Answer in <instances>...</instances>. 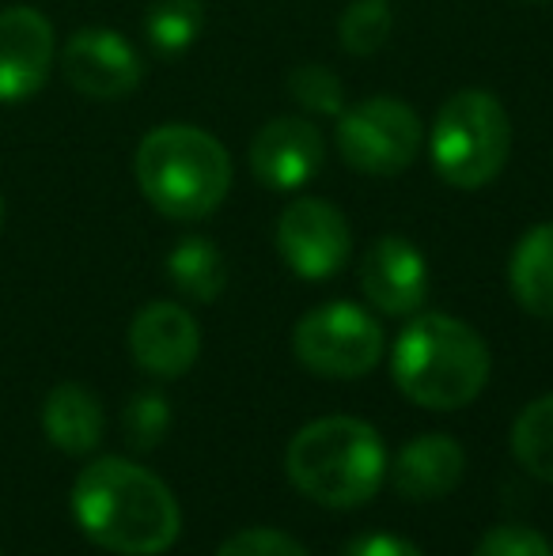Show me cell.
Masks as SVG:
<instances>
[{
	"label": "cell",
	"mask_w": 553,
	"mask_h": 556,
	"mask_svg": "<svg viewBox=\"0 0 553 556\" xmlns=\"http://www.w3.org/2000/svg\"><path fill=\"white\" fill-rule=\"evenodd\" d=\"M80 530L118 556H160L178 542L183 511L167 484L129 458H96L73 484Z\"/></svg>",
	"instance_id": "obj_1"
},
{
	"label": "cell",
	"mask_w": 553,
	"mask_h": 556,
	"mask_svg": "<svg viewBox=\"0 0 553 556\" xmlns=\"http://www.w3.org/2000/svg\"><path fill=\"white\" fill-rule=\"evenodd\" d=\"M489 344L455 315H417L391 352L394 387L420 409L455 413L470 405L489 382Z\"/></svg>",
	"instance_id": "obj_2"
},
{
	"label": "cell",
	"mask_w": 553,
	"mask_h": 556,
	"mask_svg": "<svg viewBox=\"0 0 553 556\" xmlns=\"http://www.w3.org/2000/svg\"><path fill=\"white\" fill-rule=\"evenodd\" d=\"M384 435L356 417H323L303 425L285 451V473L296 489L330 511L361 507L387 481Z\"/></svg>",
	"instance_id": "obj_3"
},
{
	"label": "cell",
	"mask_w": 553,
	"mask_h": 556,
	"mask_svg": "<svg viewBox=\"0 0 553 556\" xmlns=\"http://www.w3.org/2000/svg\"><path fill=\"white\" fill-rule=\"evenodd\" d=\"M134 175L144 201L171 220H205L231 190V155L198 125H160L137 144Z\"/></svg>",
	"instance_id": "obj_4"
},
{
	"label": "cell",
	"mask_w": 553,
	"mask_h": 556,
	"mask_svg": "<svg viewBox=\"0 0 553 556\" xmlns=\"http://www.w3.org/2000/svg\"><path fill=\"white\" fill-rule=\"evenodd\" d=\"M512 152V122L486 88H463L440 103L428 129L432 170L455 190H481L504 170Z\"/></svg>",
	"instance_id": "obj_5"
},
{
	"label": "cell",
	"mask_w": 553,
	"mask_h": 556,
	"mask_svg": "<svg viewBox=\"0 0 553 556\" xmlns=\"http://www.w3.org/2000/svg\"><path fill=\"white\" fill-rule=\"evenodd\" d=\"M334 144L353 170L391 178L417 160L420 144H425V125L414 106H406L402 99L372 96L338 114Z\"/></svg>",
	"instance_id": "obj_6"
},
{
	"label": "cell",
	"mask_w": 553,
	"mask_h": 556,
	"mask_svg": "<svg viewBox=\"0 0 553 556\" xmlns=\"http://www.w3.org/2000/svg\"><path fill=\"white\" fill-rule=\"evenodd\" d=\"M292 352L318 379H364L384 356V330L364 307L334 300L296 323Z\"/></svg>",
	"instance_id": "obj_7"
},
{
	"label": "cell",
	"mask_w": 553,
	"mask_h": 556,
	"mask_svg": "<svg viewBox=\"0 0 553 556\" xmlns=\"http://www.w3.org/2000/svg\"><path fill=\"white\" fill-rule=\"evenodd\" d=\"M277 254L300 280H330L353 254V231L338 205L300 198L277 220Z\"/></svg>",
	"instance_id": "obj_8"
},
{
	"label": "cell",
	"mask_w": 553,
	"mask_h": 556,
	"mask_svg": "<svg viewBox=\"0 0 553 556\" xmlns=\"http://www.w3.org/2000/svg\"><path fill=\"white\" fill-rule=\"evenodd\" d=\"M61 76L84 99H126L137 91L144 65L126 35L111 27H84L61 46Z\"/></svg>",
	"instance_id": "obj_9"
},
{
	"label": "cell",
	"mask_w": 553,
	"mask_h": 556,
	"mask_svg": "<svg viewBox=\"0 0 553 556\" xmlns=\"http://www.w3.org/2000/svg\"><path fill=\"white\" fill-rule=\"evenodd\" d=\"M58 61L53 23L38 8H0V103H27L46 88Z\"/></svg>",
	"instance_id": "obj_10"
},
{
	"label": "cell",
	"mask_w": 553,
	"mask_h": 556,
	"mask_svg": "<svg viewBox=\"0 0 553 556\" xmlns=\"http://www.w3.org/2000/svg\"><path fill=\"white\" fill-rule=\"evenodd\" d=\"M326 140L307 117H274L251 140V170L266 190H303L323 170Z\"/></svg>",
	"instance_id": "obj_11"
},
{
	"label": "cell",
	"mask_w": 553,
	"mask_h": 556,
	"mask_svg": "<svg viewBox=\"0 0 553 556\" xmlns=\"http://www.w3.org/2000/svg\"><path fill=\"white\" fill-rule=\"evenodd\" d=\"M364 300L391 318H414L428 300V262L402 235H384L361 262Z\"/></svg>",
	"instance_id": "obj_12"
},
{
	"label": "cell",
	"mask_w": 553,
	"mask_h": 556,
	"mask_svg": "<svg viewBox=\"0 0 553 556\" xmlns=\"http://www.w3.org/2000/svg\"><path fill=\"white\" fill-rule=\"evenodd\" d=\"M201 330L193 315L178 303H148L129 323V356L137 359L140 371L155 379H178L198 364Z\"/></svg>",
	"instance_id": "obj_13"
},
{
	"label": "cell",
	"mask_w": 553,
	"mask_h": 556,
	"mask_svg": "<svg viewBox=\"0 0 553 556\" xmlns=\"http://www.w3.org/2000/svg\"><path fill=\"white\" fill-rule=\"evenodd\" d=\"M463 473H466V451L448 432L414 435V440L387 462V477H391L394 492L414 500V504L443 500L448 492L458 489Z\"/></svg>",
	"instance_id": "obj_14"
},
{
	"label": "cell",
	"mask_w": 553,
	"mask_h": 556,
	"mask_svg": "<svg viewBox=\"0 0 553 556\" xmlns=\"http://www.w3.org/2000/svg\"><path fill=\"white\" fill-rule=\"evenodd\" d=\"M42 428L46 440L65 454H91L103 443V405L80 382H58V387L46 394L42 405Z\"/></svg>",
	"instance_id": "obj_15"
},
{
	"label": "cell",
	"mask_w": 553,
	"mask_h": 556,
	"mask_svg": "<svg viewBox=\"0 0 553 556\" xmlns=\"http://www.w3.org/2000/svg\"><path fill=\"white\" fill-rule=\"evenodd\" d=\"M508 285L527 315L553 323V220L535 224L516 242L508 262Z\"/></svg>",
	"instance_id": "obj_16"
},
{
	"label": "cell",
	"mask_w": 553,
	"mask_h": 556,
	"mask_svg": "<svg viewBox=\"0 0 553 556\" xmlns=\"http://www.w3.org/2000/svg\"><path fill=\"white\" fill-rule=\"evenodd\" d=\"M167 277L186 300L193 303H213L228 288V262H224L221 247L205 235H186L175 242L167 254Z\"/></svg>",
	"instance_id": "obj_17"
},
{
	"label": "cell",
	"mask_w": 553,
	"mask_h": 556,
	"mask_svg": "<svg viewBox=\"0 0 553 556\" xmlns=\"http://www.w3.org/2000/svg\"><path fill=\"white\" fill-rule=\"evenodd\" d=\"M205 27V4L201 0H155L144 15L148 46L163 58H178L198 42Z\"/></svg>",
	"instance_id": "obj_18"
},
{
	"label": "cell",
	"mask_w": 553,
	"mask_h": 556,
	"mask_svg": "<svg viewBox=\"0 0 553 556\" xmlns=\"http://www.w3.org/2000/svg\"><path fill=\"white\" fill-rule=\"evenodd\" d=\"M512 454L535 477L553 484V394L531 402L512 425Z\"/></svg>",
	"instance_id": "obj_19"
},
{
	"label": "cell",
	"mask_w": 553,
	"mask_h": 556,
	"mask_svg": "<svg viewBox=\"0 0 553 556\" xmlns=\"http://www.w3.org/2000/svg\"><path fill=\"white\" fill-rule=\"evenodd\" d=\"M394 30V12L387 0H353L338 20V46L353 58H372L384 50Z\"/></svg>",
	"instance_id": "obj_20"
},
{
	"label": "cell",
	"mask_w": 553,
	"mask_h": 556,
	"mask_svg": "<svg viewBox=\"0 0 553 556\" xmlns=\"http://www.w3.org/2000/svg\"><path fill=\"white\" fill-rule=\"evenodd\" d=\"M285 84H288L292 103L303 106L307 114L338 117L345 111V84H341L338 73H330L326 65H296Z\"/></svg>",
	"instance_id": "obj_21"
},
{
	"label": "cell",
	"mask_w": 553,
	"mask_h": 556,
	"mask_svg": "<svg viewBox=\"0 0 553 556\" xmlns=\"http://www.w3.org/2000/svg\"><path fill=\"white\" fill-rule=\"evenodd\" d=\"M122 432L134 451H155L171 432V405L163 394H137L122 413Z\"/></svg>",
	"instance_id": "obj_22"
},
{
	"label": "cell",
	"mask_w": 553,
	"mask_h": 556,
	"mask_svg": "<svg viewBox=\"0 0 553 556\" xmlns=\"http://www.w3.org/2000/svg\"><path fill=\"white\" fill-rule=\"evenodd\" d=\"M216 556H311V553L303 549L292 534H285V530L247 527V530H236V534L216 549Z\"/></svg>",
	"instance_id": "obj_23"
},
{
	"label": "cell",
	"mask_w": 553,
	"mask_h": 556,
	"mask_svg": "<svg viewBox=\"0 0 553 556\" xmlns=\"http://www.w3.org/2000/svg\"><path fill=\"white\" fill-rule=\"evenodd\" d=\"M474 556H553V545L531 527H493L481 534Z\"/></svg>",
	"instance_id": "obj_24"
},
{
	"label": "cell",
	"mask_w": 553,
	"mask_h": 556,
	"mask_svg": "<svg viewBox=\"0 0 553 556\" xmlns=\"http://www.w3.org/2000/svg\"><path fill=\"white\" fill-rule=\"evenodd\" d=\"M341 556H425L414 542L399 534H387V530H372V534H361L345 545Z\"/></svg>",
	"instance_id": "obj_25"
},
{
	"label": "cell",
	"mask_w": 553,
	"mask_h": 556,
	"mask_svg": "<svg viewBox=\"0 0 553 556\" xmlns=\"http://www.w3.org/2000/svg\"><path fill=\"white\" fill-rule=\"evenodd\" d=\"M0 224H4V198H0Z\"/></svg>",
	"instance_id": "obj_26"
},
{
	"label": "cell",
	"mask_w": 553,
	"mask_h": 556,
	"mask_svg": "<svg viewBox=\"0 0 553 556\" xmlns=\"http://www.w3.org/2000/svg\"><path fill=\"white\" fill-rule=\"evenodd\" d=\"M0 556H4V553H0Z\"/></svg>",
	"instance_id": "obj_27"
}]
</instances>
